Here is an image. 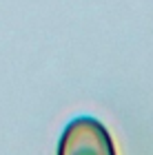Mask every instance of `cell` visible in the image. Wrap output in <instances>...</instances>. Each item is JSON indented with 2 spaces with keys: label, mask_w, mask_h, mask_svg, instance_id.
Masks as SVG:
<instances>
[{
  "label": "cell",
  "mask_w": 153,
  "mask_h": 155,
  "mask_svg": "<svg viewBox=\"0 0 153 155\" xmlns=\"http://www.w3.org/2000/svg\"><path fill=\"white\" fill-rule=\"evenodd\" d=\"M58 155H118L107 126L91 115L73 117L58 142Z\"/></svg>",
  "instance_id": "obj_1"
}]
</instances>
